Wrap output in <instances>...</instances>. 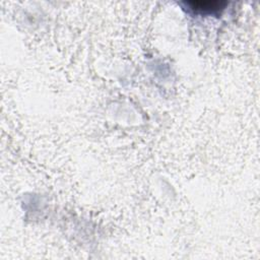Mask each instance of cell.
<instances>
[{
    "mask_svg": "<svg viewBox=\"0 0 260 260\" xmlns=\"http://www.w3.org/2000/svg\"><path fill=\"white\" fill-rule=\"evenodd\" d=\"M228 2L225 1H189L186 5L195 12L199 13H216L222 10Z\"/></svg>",
    "mask_w": 260,
    "mask_h": 260,
    "instance_id": "6da1fadb",
    "label": "cell"
}]
</instances>
